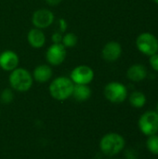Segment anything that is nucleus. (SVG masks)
I'll return each mask as SVG.
<instances>
[{"label": "nucleus", "mask_w": 158, "mask_h": 159, "mask_svg": "<svg viewBox=\"0 0 158 159\" xmlns=\"http://www.w3.org/2000/svg\"><path fill=\"white\" fill-rule=\"evenodd\" d=\"M74 84L66 76H59L50 83L49 93L51 97L57 101H65L73 94Z\"/></svg>", "instance_id": "nucleus-1"}, {"label": "nucleus", "mask_w": 158, "mask_h": 159, "mask_svg": "<svg viewBox=\"0 0 158 159\" xmlns=\"http://www.w3.org/2000/svg\"><path fill=\"white\" fill-rule=\"evenodd\" d=\"M8 82L10 87L16 91L25 92L32 88L34 78L28 70L17 67L16 69L10 72V75L8 76Z\"/></svg>", "instance_id": "nucleus-2"}, {"label": "nucleus", "mask_w": 158, "mask_h": 159, "mask_svg": "<svg viewBox=\"0 0 158 159\" xmlns=\"http://www.w3.org/2000/svg\"><path fill=\"white\" fill-rule=\"evenodd\" d=\"M126 145L124 137L118 133H108L104 135L100 142L101 151L108 157H114L119 154Z\"/></svg>", "instance_id": "nucleus-3"}, {"label": "nucleus", "mask_w": 158, "mask_h": 159, "mask_svg": "<svg viewBox=\"0 0 158 159\" xmlns=\"http://www.w3.org/2000/svg\"><path fill=\"white\" fill-rule=\"evenodd\" d=\"M140 130L146 136H152L158 132V113L147 111L143 113L138 122Z\"/></svg>", "instance_id": "nucleus-4"}, {"label": "nucleus", "mask_w": 158, "mask_h": 159, "mask_svg": "<svg viewBox=\"0 0 158 159\" xmlns=\"http://www.w3.org/2000/svg\"><path fill=\"white\" fill-rule=\"evenodd\" d=\"M136 47L142 54L150 57L158 52V39L151 33H142L136 39Z\"/></svg>", "instance_id": "nucleus-5"}, {"label": "nucleus", "mask_w": 158, "mask_h": 159, "mask_svg": "<svg viewBox=\"0 0 158 159\" xmlns=\"http://www.w3.org/2000/svg\"><path fill=\"white\" fill-rule=\"evenodd\" d=\"M104 96L113 103H121L128 97V89L124 84L113 81L105 86Z\"/></svg>", "instance_id": "nucleus-6"}, {"label": "nucleus", "mask_w": 158, "mask_h": 159, "mask_svg": "<svg viewBox=\"0 0 158 159\" xmlns=\"http://www.w3.org/2000/svg\"><path fill=\"white\" fill-rule=\"evenodd\" d=\"M70 79L74 85H88L94 79V71L88 65H78L72 70Z\"/></svg>", "instance_id": "nucleus-7"}, {"label": "nucleus", "mask_w": 158, "mask_h": 159, "mask_svg": "<svg viewBox=\"0 0 158 159\" xmlns=\"http://www.w3.org/2000/svg\"><path fill=\"white\" fill-rule=\"evenodd\" d=\"M66 48L61 44H52L49 46L46 52V60L52 66L61 65L66 59Z\"/></svg>", "instance_id": "nucleus-8"}, {"label": "nucleus", "mask_w": 158, "mask_h": 159, "mask_svg": "<svg viewBox=\"0 0 158 159\" xmlns=\"http://www.w3.org/2000/svg\"><path fill=\"white\" fill-rule=\"evenodd\" d=\"M54 13L47 8H40L35 10L32 16V22L34 28L46 29L54 22Z\"/></svg>", "instance_id": "nucleus-9"}, {"label": "nucleus", "mask_w": 158, "mask_h": 159, "mask_svg": "<svg viewBox=\"0 0 158 159\" xmlns=\"http://www.w3.org/2000/svg\"><path fill=\"white\" fill-rule=\"evenodd\" d=\"M122 54V47L118 42L110 41L104 45L102 50V56L103 60L108 62L116 61Z\"/></svg>", "instance_id": "nucleus-10"}, {"label": "nucleus", "mask_w": 158, "mask_h": 159, "mask_svg": "<svg viewBox=\"0 0 158 159\" xmlns=\"http://www.w3.org/2000/svg\"><path fill=\"white\" fill-rule=\"evenodd\" d=\"M20 59L18 54L13 50H5L0 54V67L4 71L11 72L19 65Z\"/></svg>", "instance_id": "nucleus-11"}, {"label": "nucleus", "mask_w": 158, "mask_h": 159, "mask_svg": "<svg viewBox=\"0 0 158 159\" xmlns=\"http://www.w3.org/2000/svg\"><path fill=\"white\" fill-rule=\"evenodd\" d=\"M46 35L41 29L33 28L27 34V41L34 48H41L46 44Z\"/></svg>", "instance_id": "nucleus-12"}, {"label": "nucleus", "mask_w": 158, "mask_h": 159, "mask_svg": "<svg viewBox=\"0 0 158 159\" xmlns=\"http://www.w3.org/2000/svg\"><path fill=\"white\" fill-rule=\"evenodd\" d=\"M53 71L50 65L47 64H40L37 65L33 72V78L38 83H46L49 81L52 77Z\"/></svg>", "instance_id": "nucleus-13"}, {"label": "nucleus", "mask_w": 158, "mask_h": 159, "mask_svg": "<svg viewBox=\"0 0 158 159\" xmlns=\"http://www.w3.org/2000/svg\"><path fill=\"white\" fill-rule=\"evenodd\" d=\"M128 78L132 82H141L147 76V70L144 65L136 63L131 65L127 72Z\"/></svg>", "instance_id": "nucleus-14"}, {"label": "nucleus", "mask_w": 158, "mask_h": 159, "mask_svg": "<svg viewBox=\"0 0 158 159\" xmlns=\"http://www.w3.org/2000/svg\"><path fill=\"white\" fill-rule=\"evenodd\" d=\"M72 96L78 102H85L90 98L91 89L88 85H74Z\"/></svg>", "instance_id": "nucleus-15"}, {"label": "nucleus", "mask_w": 158, "mask_h": 159, "mask_svg": "<svg viewBox=\"0 0 158 159\" xmlns=\"http://www.w3.org/2000/svg\"><path fill=\"white\" fill-rule=\"evenodd\" d=\"M129 100V103L135 108H142L146 103V96L142 91H133Z\"/></svg>", "instance_id": "nucleus-16"}, {"label": "nucleus", "mask_w": 158, "mask_h": 159, "mask_svg": "<svg viewBox=\"0 0 158 159\" xmlns=\"http://www.w3.org/2000/svg\"><path fill=\"white\" fill-rule=\"evenodd\" d=\"M78 41L77 35L74 33H66L64 35H62V40L61 44L66 48H71L76 46Z\"/></svg>", "instance_id": "nucleus-17"}, {"label": "nucleus", "mask_w": 158, "mask_h": 159, "mask_svg": "<svg viewBox=\"0 0 158 159\" xmlns=\"http://www.w3.org/2000/svg\"><path fill=\"white\" fill-rule=\"evenodd\" d=\"M146 146L148 150L153 154L158 156V135L155 134L152 136H149L147 142H146Z\"/></svg>", "instance_id": "nucleus-18"}, {"label": "nucleus", "mask_w": 158, "mask_h": 159, "mask_svg": "<svg viewBox=\"0 0 158 159\" xmlns=\"http://www.w3.org/2000/svg\"><path fill=\"white\" fill-rule=\"evenodd\" d=\"M14 99L13 91L10 89H5L0 94V102L5 104L10 103Z\"/></svg>", "instance_id": "nucleus-19"}, {"label": "nucleus", "mask_w": 158, "mask_h": 159, "mask_svg": "<svg viewBox=\"0 0 158 159\" xmlns=\"http://www.w3.org/2000/svg\"><path fill=\"white\" fill-rule=\"evenodd\" d=\"M149 62H150L151 67H152L155 71L158 72V53H156V54L150 56Z\"/></svg>", "instance_id": "nucleus-20"}, {"label": "nucleus", "mask_w": 158, "mask_h": 159, "mask_svg": "<svg viewBox=\"0 0 158 159\" xmlns=\"http://www.w3.org/2000/svg\"><path fill=\"white\" fill-rule=\"evenodd\" d=\"M127 159H138V153L134 149H128L125 153Z\"/></svg>", "instance_id": "nucleus-21"}, {"label": "nucleus", "mask_w": 158, "mask_h": 159, "mask_svg": "<svg viewBox=\"0 0 158 159\" xmlns=\"http://www.w3.org/2000/svg\"><path fill=\"white\" fill-rule=\"evenodd\" d=\"M51 40L53 44H60L61 43V40H62V34L60 32H55L51 36Z\"/></svg>", "instance_id": "nucleus-22"}, {"label": "nucleus", "mask_w": 158, "mask_h": 159, "mask_svg": "<svg viewBox=\"0 0 158 159\" xmlns=\"http://www.w3.org/2000/svg\"><path fill=\"white\" fill-rule=\"evenodd\" d=\"M59 26H60V30L61 32H65L67 27H68V24H67V22H66V20L64 19H61L59 20Z\"/></svg>", "instance_id": "nucleus-23"}, {"label": "nucleus", "mask_w": 158, "mask_h": 159, "mask_svg": "<svg viewBox=\"0 0 158 159\" xmlns=\"http://www.w3.org/2000/svg\"><path fill=\"white\" fill-rule=\"evenodd\" d=\"M61 1H62V0H46V2H47L49 6H52V7L58 6L59 4L61 3Z\"/></svg>", "instance_id": "nucleus-24"}, {"label": "nucleus", "mask_w": 158, "mask_h": 159, "mask_svg": "<svg viewBox=\"0 0 158 159\" xmlns=\"http://www.w3.org/2000/svg\"><path fill=\"white\" fill-rule=\"evenodd\" d=\"M154 1H155V2H156V3L158 5V0H154Z\"/></svg>", "instance_id": "nucleus-25"}, {"label": "nucleus", "mask_w": 158, "mask_h": 159, "mask_svg": "<svg viewBox=\"0 0 158 159\" xmlns=\"http://www.w3.org/2000/svg\"><path fill=\"white\" fill-rule=\"evenodd\" d=\"M157 113H158V103H157Z\"/></svg>", "instance_id": "nucleus-26"}]
</instances>
